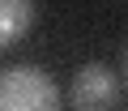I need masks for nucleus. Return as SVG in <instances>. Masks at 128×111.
I'll list each match as a JSON object with an SVG mask.
<instances>
[{"instance_id": "f257e3e1", "label": "nucleus", "mask_w": 128, "mask_h": 111, "mask_svg": "<svg viewBox=\"0 0 128 111\" xmlns=\"http://www.w3.org/2000/svg\"><path fill=\"white\" fill-rule=\"evenodd\" d=\"M0 111H60V86L34 64L0 68Z\"/></svg>"}, {"instance_id": "f03ea898", "label": "nucleus", "mask_w": 128, "mask_h": 111, "mask_svg": "<svg viewBox=\"0 0 128 111\" xmlns=\"http://www.w3.org/2000/svg\"><path fill=\"white\" fill-rule=\"evenodd\" d=\"M73 111H111L120 102V81L107 64H81L73 86H68Z\"/></svg>"}, {"instance_id": "7ed1b4c3", "label": "nucleus", "mask_w": 128, "mask_h": 111, "mask_svg": "<svg viewBox=\"0 0 128 111\" xmlns=\"http://www.w3.org/2000/svg\"><path fill=\"white\" fill-rule=\"evenodd\" d=\"M34 26V0H0V51L17 47Z\"/></svg>"}]
</instances>
